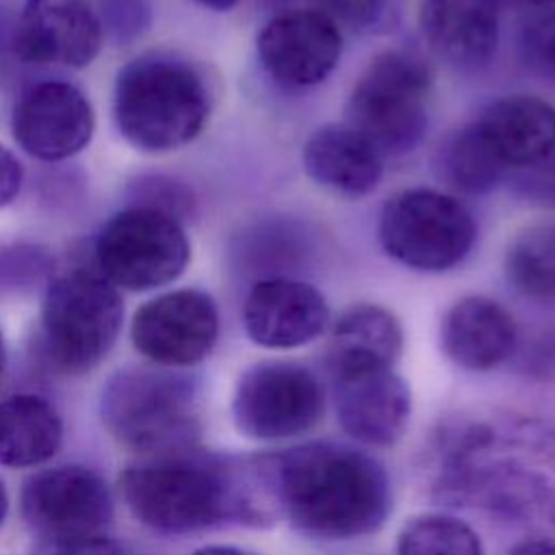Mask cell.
I'll return each instance as SVG.
<instances>
[{
  "label": "cell",
  "mask_w": 555,
  "mask_h": 555,
  "mask_svg": "<svg viewBox=\"0 0 555 555\" xmlns=\"http://www.w3.org/2000/svg\"><path fill=\"white\" fill-rule=\"evenodd\" d=\"M119 492L137 522L167 535L219 522L254 525L278 512L267 457L238 460L195 447L141 455L121 470Z\"/></svg>",
  "instance_id": "1"
},
{
  "label": "cell",
  "mask_w": 555,
  "mask_h": 555,
  "mask_svg": "<svg viewBox=\"0 0 555 555\" xmlns=\"http://www.w3.org/2000/svg\"><path fill=\"white\" fill-rule=\"evenodd\" d=\"M275 507L301 533L351 540L377 531L392 507L390 479L369 453L306 442L269 457Z\"/></svg>",
  "instance_id": "2"
},
{
  "label": "cell",
  "mask_w": 555,
  "mask_h": 555,
  "mask_svg": "<svg viewBox=\"0 0 555 555\" xmlns=\"http://www.w3.org/2000/svg\"><path fill=\"white\" fill-rule=\"evenodd\" d=\"M210 115L202 74L171 54H143L115 80L113 117L121 137L141 152L160 154L191 143Z\"/></svg>",
  "instance_id": "3"
},
{
  "label": "cell",
  "mask_w": 555,
  "mask_h": 555,
  "mask_svg": "<svg viewBox=\"0 0 555 555\" xmlns=\"http://www.w3.org/2000/svg\"><path fill=\"white\" fill-rule=\"evenodd\" d=\"M100 418L121 447L139 455L191 449L199 434L197 388L176 369L124 366L102 386Z\"/></svg>",
  "instance_id": "4"
},
{
  "label": "cell",
  "mask_w": 555,
  "mask_h": 555,
  "mask_svg": "<svg viewBox=\"0 0 555 555\" xmlns=\"http://www.w3.org/2000/svg\"><path fill=\"white\" fill-rule=\"evenodd\" d=\"M124 325V301L98 269H69L56 275L41 304V336L50 362L82 375L115 347Z\"/></svg>",
  "instance_id": "5"
},
{
  "label": "cell",
  "mask_w": 555,
  "mask_h": 555,
  "mask_svg": "<svg viewBox=\"0 0 555 555\" xmlns=\"http://www.w3.org/2000/svg\"><path fill=\"white\" fill-rule=\"evenodd\" d=\"M431 69L412 50L377 54L347 100L345 124L360 132L384 158L412 152L427 128Z\"/></svg>",
  "instance_id": "6"
},
{
  "label": "cell",
  "mask_w": 555,
  "mask_h": 555,
  "mask_svg": "<svg viewBox=\"0 0 555 555\" xmlns=\"http://www.w3.org/2000/svg\"><path fill=\"white\" fill-rule=\"evenodd\" d=\"M377 236L382 249L399 264L440 273L468 256L477 225L457 197L416 186L399 191L384 204Z\"/></svg>",
  "instance_id": "7"
},
{
  "label": "cell",
  "mask_w": 555,
  "mask_h": 555,
  "mask_svg": "<svg viewBox=\"0 0 555 555\" xmlns=\"http://www.w3.org/2000/svg\"><path fill=\"white\" fill-rule=\"evenodd\" d=\"M98 271L117 288L145 293L176 282L189 260L191 243L178 217L137 204L115 212L98 232Z\"/></svg>",
  "instance_id": "8"
},
{
  "label": "cell",
  "mask_w": 555,
  "mask_h": 555,
  "mask_svg": "<svg viewBox=\"0 0 555 555\" xmlns=\"http://www.w3.org/2000/svg\"><path fill=\"white\" fill-rule=\"evenodd\" d=\"M319 377L297 362H256L236 379L230 414L249 440L278 442L310 431L323 416Z\"/></svg>",
  "instance_id": "9"
},
{
  "label": "cell",
  "mask_w": 555,
  "mask_h": 555,
  "mask_svg": "<svg viewBox=\"0 0 555 555\" xmlns=\"http://www.w3.org/2000/svg\"><path fill=\"white\" fill-rule=\"evenodd\" d=\"M20 514L37 538L100 533L113 520L115 499L98 470L85 464H56L26 477Z\"/></svg>",
  "instance_id": "10"
},
{
  "label": "cell",
  "mask_w": 555,
  "mask_h": 555,
  "mask_svg": "<svg viewBox=\"0 0 555 555\" xmlns=\"http://www.w3.org/2000/svg\"><path fill=\"white\" fill-rule=\"evenodd\" d=\"M217 338V304L197 288H178L145 301L130 323L132 347L152 364L167 369L199 364Z\"/></svg>",
  "instance_id": "11"
},
{
  "label": "cell",
  "mask_w": 555,
  "mask_h": 555,
  "mask_svg": "<svg viewBox=\"0 0 555 555\" xmlns=\"http://www.w3.org/2000/svg\"><path fill=\"white\" fill-rule=\"evenodd\" d=\"M15 143L33 158L56 163L82 152L95 130L89 98L72 82L46 80L30 87L13 106Z\"/></svg>",
  "instance_id": "12"
},
{
  "label": "cell",
  "mask_w": 555,
  "mask_h": 555,
  "mask_svg": "<svg viewBox=\"0 0 555 555\" xmlns=\"http://www.w3.org/2000/svg\"><path fill=\"white\" fill-rule=\"evenodd\" d=\"M264 72L286 87L323 82L340 61V26L319 9H293L271 17L258 33Z\"/></svg>",
  "instance_id": "13"
},
{
  "label": "cell",
  "mask_w": 555,
  "mask_h": 555,
  "mask_svg": "<svg viewBox=\"0 0 555 555\" xmlns=\"http://www.w3.org/2000/svg\"><path fill=\"white\" fill-rule=\"evenodd\" d=\"M13 48L26 63L80 69L102 48V22L87 0H26Z\"/></svg>",
  "instance_id": "14"
},
{
  "label": "cell",
  "mask_w": 555,
  "mask_h": 555,
  "mask_svg": "<svg viewBox=\"0 0 555 555\" xmlns=\"http://www.w3.org/2000/svg\"><path fill=\"white\" fill-rule=\"evenodd\" d=\"M332 390L338 423L356 442L386 449L403 438L412 416V392L395 366L336 373Z\"/></svg>",
  "instance_id": "15"
},
{
  "label": "cell",
  "mask_w": 555,
  "mask_h": 555,
  "mask_svg": "<svg viewBox=\"0 0 555 555\" xmlns=\"http://www.w3.org/2000/svg\"><path fill=\"white\" fill-rule=\"evenodd\" d=\"M330 323V306L308 282L273 275L258 280L243 301V325L264 349H295L317 340Z\"/></svg>",
  "instance_id": "16"
},
{
  "label": "cell",
  "mask_w": 555,
  "mask_h": 555,
  "mask_svg": "<svg viewBox=\"0 0 555 555\" xmlns=\"http://www.w3.org/2000/svg\"><path fill=\"white\" fill-rule=\"evenodd\" d=\"M518 327L507 308L486 295L457 299L440 325L444 356L466 371H492L514 353Z\"/></svg>",
  "instance_id": "17"
},
{
  "label": "cell",
  "mask_w": 555,
  "mask_h": 555,
  "mask_svg": "<svg viewBox=\"0 0 555 555\" xmlns=\"http://www.w3.org/2000/svg\"><path fill=\"white\" fill-rule=\"evenodd\" d=\"M418 26L440 59L455 67H479L499 46V2L421 0Z\"/></svg>",
  "instance_id": "18"
},
{
  "label": "cell",
  "mask_w": 555,
  "mask_h": 555,
  "mask_svg": "<svg viewBox=\"0 0 555 555\" xmlns=\"http://www.w3.org/2000/svg\"><path fill=\"white\" fill-rule=\"evenodd\" d=\"M301 167L312 182L336 195L364 197L384 176V156L345 121L325 124L304 143Z\"/></svg>",
  "instance_id": "19"
},
{
  "label": "cell",
  "mask_w": 555,
  "mask_h": 555,
  "mask_svg": "<svg viewBox=\"0 0 555 555\" xmlns=\"http://www.w3.org/2000/svg\"><path fill=\"white\" fill-rule=\"evenodd\" d=\"M505 169H527L555 152V106L535 95H507L475 119Z\"/></svg>",
  "instance_id": "20"
},
{
  "label": "cell",
  "mask_w": 555,
  "mask_h": 555,
  "mask_svg": "<svg viewBox=\"0 0 555 555\" xmlns=\"http://www.w3.org/2000/svg\"><path fill=\"white\" fill-rule=\"evenodd\" d=\"M403 351L399 319L377 304H356L338 314L327 340L330 375L388 369Z\"/></svg>",
  "instance_id": "21"
},
{
  "label": "cell",
  "mask_w": 555,
  "mask_h": 555,
  "mask_svg": "<svg viewBox=\"0 0 555 555\" xmlns=\"http://www.w3.org/2000/svg\"><path fill=\"white\" fill-rule=\"evenodd\" d=\"M63 444V418L41 395L15 392L0 401V464L35 468Z\"/></svg>",
  "instance_id": "22"
},
{
  "label": "cell",
  "mask_w": 555,
  "mask_h": 555,
  "mask_svg": "<svg viewBox=\"0 0 555 555\" xmlns=\"http://www.w3.org/2000/svg\"><path fill=\"white\" fill-rule=\"evenodd\" d=\"M436 169L440 180L468 195L488 193L505 173V167L494 156L475 121L451 134L438 147Z\"/></svg>",
  "instance_id": "23"
},
{
  "label": "cell",
  "mask_w": 555,
  "mask_h": 555,
  "mask_svg": "<svg viewBox=\"0 0 555 555\" xmlns=\"http://www.w3.org/2000/svg\"><path fill=\"white\" fill-rule=\"evenodd\" d=\"M507 282L522 295L555 299V223L520 230L503 258Z\"/></svg>",
  "instance_id": "24"
},
{
  "label": "cell",
  "mask_w": 555,
  "mask_h": 555,
  "mask_svg": "<svg viewBox=\"0 0 555 555\" xmlns=\"http://www.w3.org/2000/svg\"><path fill=\"white\" fill-rule=\"evenodd\" d=\"M397 555H486L479 533L462 518L425 512L408 518L397 533Z\"/></svg>",
  "instance_id": "25"
},
{
  "label": "cell",
  "mask_w": 555,
  "mask_h": 555,
  "mask_svg": "<svg viewBox=\"0 0 555 555\" xmlns=\"http://www.w3.org/2000/svg\"><path fill=\"white\" fill-rule=\"evenodd\" d=\"M317 9L338 26L369 33L392 22L399 0H314Z\"/></svg>",
  "instance_id": "26"
},
{
  "label": "cell",
  "mask_w": 555,
  "mask_h": 555,
  "mask_svg": "<svg viewBox=\"0 0 555 555\" xmlns=\"http://www.w3.org/2000/svg\"><path fill=\"white\" fill-rule=\"evenodd\" d=\"M522 41L533 63L555 74V0L538 9H529Z\"/></svg>",
  "instance_id": "27"
},
{
  "label": "cell",
  "mask_w": 555,
  "mask_h": 555,
  "mask_svg": "<svg viewBox=\"0 0 555 555\" xmlns=\"http://www.w3.org/2000/svg\"><path fill=\"white\" fill-rule=\"evenodd\" d=\"M30 555H126L124 546L108 533L37 538Z\"/></svg>",
  "instance_id": "28"
},
{
  "label": "cell",
  "mask_w": 555,
  "mask_h": 555,
  "mask_svg": "<svg viewBox=\"0 0 555 555\" xmlns=\"http://www.w3.org/2000/svg\"><path fill=\"white\" fill-rule=\"evenodd\" d=\"M520 189L531 202L555 206V152L538 165L527 167V173L520 178Z\"/></svg>",
  "instance_id": "29"
},
{
  "label": "cell",
  "mask_w": 555,
  "mask_h": 555,
  "mask_svg": "<svg viewBox=\"0 0 555 555\" xmlns=\"http://www.w3.org/2000/svg\"><path fill=\"white\" fill-rule=\"evenodd\" d=\"M24 182V167L17 156L0 143V208L11 204Z\"/></svg>",
  "instance_id": "30"
},
{
  "label": "cell",
  "mask_w": 555,
  "mask_h": 555,
  "mask_svg": "<svg viewBox=\"0 0 555 555\" xmlns=\"http://www.w3.org/2000/svg\"><path fill=\"white\" fill-rule=\"evenodd\" d=\"M527 369L540 377H548L551 373H555V332L544 334L535 343L531 358H527Z\"/></svg>",
  "instance_id": "31"
},
{
  "label": "cell",
  "mask_w": 555,
  "mask_h": 555,
  "mask_svg": "<svg viewBox=\"0 0 555 555\" xmlns=\"http://www.w3.org/2000/svg\"><path fill=\"white\" fill-rule=\"evenodd\" d=\"M507 555H555L553 540H522L509 548Z\"/></svg>",
  "instance_id": "32"
},
{
  "label": "cell",
  "mask_w": 555,
  "mask_h": 555,
  "mask_svg": "<svg viewBox=\"0 0 555 555\" xmlns=\"http://www.w3.org/2000/svg\"><path fill=\"white\" fill-rule=\"evenodd\" d=\"M191 555H256V553L241 546H232V544H206L193 551Z\"/></svg>",
  "instance_id": "33"
},
{
  "label": "cell",
  "mask_w": 555,
  "mask_h": 555,
  "mask_svg": "<svg viewBox=\"0 0 555 555\" xmlns=\"http://www.w3.org/2000/svg\"><path fill=\"white\" fill-rule=\"evenodd\" d=\"M204 9H210V11H230L236 7L238 0H191Z\"/></svg>",
  "instance_id": "34"
},
{
  "label": "cell",
  "mask_w": 555,
  "mask_h": 555,
  "mask_svg": "<svg viewBox=\"0 0 555 555\" xmlns=\"http://www.w3.org/2000/svg\"><path fill=\"white\" fill-rule=\"evenodd\" d=\"M7 516H9V492H7V488H4V483L0 479V527L4 525Z\"/></svg>",
  "instance_id": "35"
},
{
  "label": "cell",
  "mask_w": 555,
  "mask_h": 555,
  "mask_svg": "<svg viewBox=\"0 0 555 555\" xmlns=\"http://www.w3.org/2000/svg\"><path fill=\"white\" fill-rule=\"evenodd\" d=\"M509 2H516V4L527 7V9H538V7H544V4H548L553 0H509Z\"/></svg>",
  "instance_id": "36"
},
{
  "label": "cell",
  "mask_w": 555,
  "mask_h": 555,
  "mask_svg": "<svg viewBox=\"0 0 555 555\" xmlns=\"http://www.w3.org/2000/svg\"><path fill=\"white\" fill-rule=\"evenodd\" d=\"M4 366H7V345H4V336L0 332V375H2Z\"/></svg>",
  "instance_id": "37"
}]
</instances>
